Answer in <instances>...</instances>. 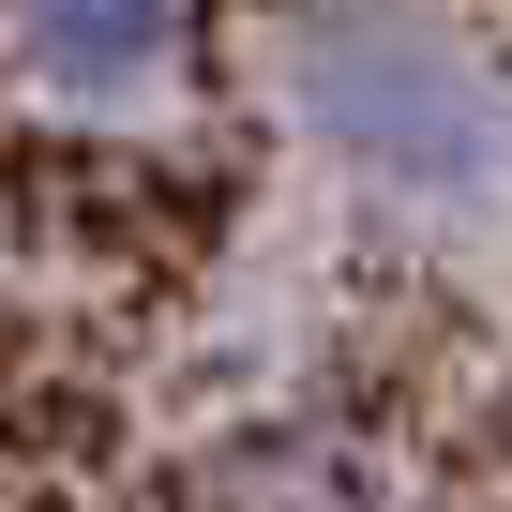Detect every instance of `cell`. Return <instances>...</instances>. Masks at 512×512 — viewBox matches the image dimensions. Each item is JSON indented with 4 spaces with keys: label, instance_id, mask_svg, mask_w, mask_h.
Segmentation results:
<instances>
[{
    "label": "cell",
    "instance_id": "obj_1",
    "mask_svg": "<svg viewBox=\"0 0 512 512\" xmlns=\"http://www.w3.org/2000/svg\"><path fill=\"white\" fill-rule=\"evenodd\" d=\"M287 106L392 196H482L497 181V91L407 0H317V16H287Z\"/></svg>",
    "mask_w": 512,
    "mask_h": 512
},
{
    "label": "cell",
    "instance_id": "obj_2",
    "mask_svg": "<svg viewBox=\"0 0 512 512\" xmlns=\"http://www.w3.org/2000/svg\"><path fill=\"white\" fill-rule=\"evenodd\" d=\"M196 46V0H16V61L61 106H136Z\"/></svg>",
    "mask_w": 512,
    "mask_h": 512
}]
</instances>
